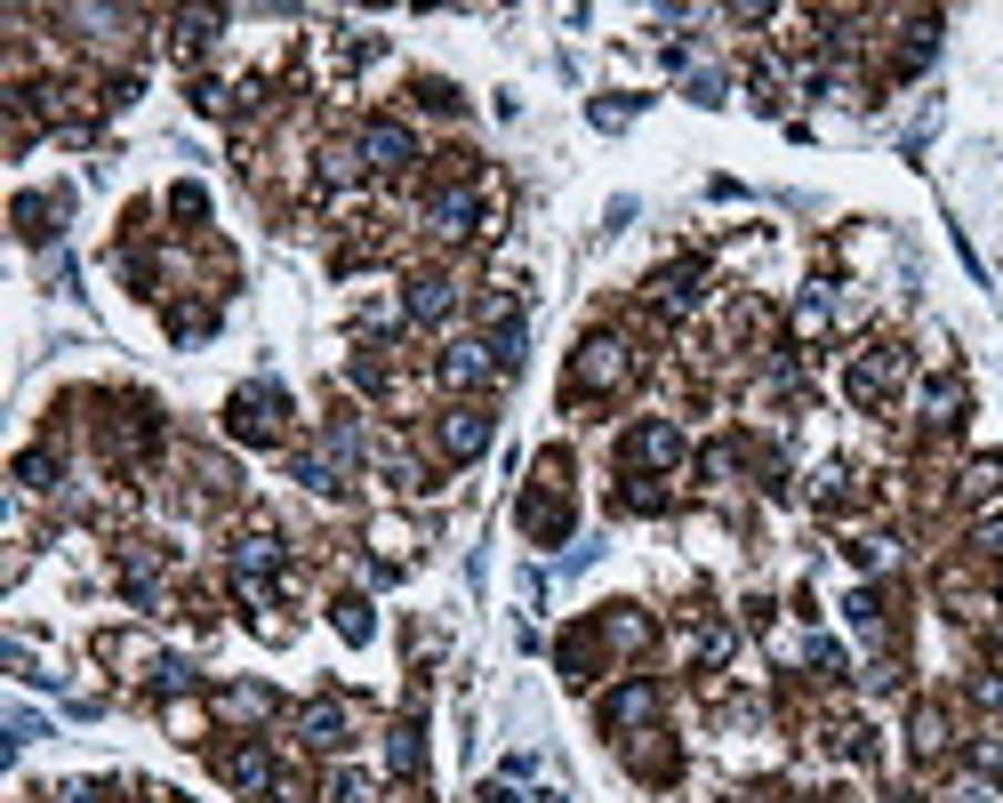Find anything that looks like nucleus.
<instances>
[{
    "mask_svg": "<svg viewBox=\"0 0 1003 803\" xmlns=\"http://www.w3.org/2000/svg\"><path fill=\"white\" fill-rule=\"evenodd\" d=\"M626 378V346H611V338H594L586 354H579V386H594V394H611Z\"/></svg>",
    "mask_w": 1003,
    "mask_h": 803,
    "instance_id": "nucleus-1",
    "label": "nucleus"
},
{
    "mask_svg": "<svg viewBox=\"0 0 1003 803\" xmlns=\"http://www.w3.org/2000/svg\"><path fill=\"white\" fill-rule=\"evenodd\" d=\"M274 426H282V394H242V402H233V434H257V443H265Z\"/></svg>",
    "mask_w": 1003,
    "mask_h": 803,
    "instance_id": "nucleus-2",
    "label": "nucleus"
},
{
    "mask_svg": "<svg viewBox=\"0 0 1003 803\" xmlns=\"http://www.w3.org/2000/svg\"><path fill=\"white\" fill-rule=\"evenodd\" d=\"M626 450H634V466H675V458H683V434H675V426H643Z\"/></svg>",
    "mask_w": 1003,
    "mask_h": 803,
    "instance_id": "nucleus-3",
    "label": "nucleus"
},
{
    "mask_svg": "<svg viewBox=\"0 0 1003 803\" xmlns=\"http://www.w3.org/2000/svg\"><path fill=\"white\" fill-rule=\"evenodd\" d=\"M361 153H370V170H401L410 161V129H393V121H378L370 138H361Z\"/></svg>",
    "mask_w": 1003,
    "mask_h": 803,
    "instance_id": "nucleus-4",
    "label": "nucleus"
},
{
    "mask_svg": "<svg viewBox=\"0 0 1003 803\" xmlns=\"http://www.w3.org/2000/svg\"><path fill=\"white\" fill-rule=\"evenodd\" d=\"M442 443H450V458H474V450L490 443V418H474V410H458V418L442 426Z\"/></svg>",
    "mask_w": 1003,
    "mask_h": 803,
    "instance_id": "nucleus-5",
    "label": "nucleus"
},
{
    "mask_svg": "<svg viewBox=\"0 0 1003 803\" xmlns=\"http://www.w3.org/2000/svg\"><path fill=\"white\" fill-rule=\"evenodd\" d=\"M442 378H450V386H482V378H490V362H482V346H458V354L442 362Z\"/></svg>",
    "mask_w": 1003,
    "mask_h": 803,
    "instance_id": "nucleus-6",
    "label": "nucleus"
},
{
    "mask_svg": "<svg viewBox=\"0 0 1003 803\" xmlns=\"http://www.w3.org/2000/svg\"><path fill=\"white\" fill-rule=\"evenodd\" d=\"M306 740H314V748H338V740H346V715H338V708H314V715H306Z\"/></svg>",
    "mask_w": 1003,
    "mask_h": 803,
    "instance_id": "nucleus-7",
    "label": "nucleus"
},
{
    "mask_svg": "<svg viewBox=\"0 0 1003 803\" xmlns=\"http://www.w3.org/2000/svg\"><path fill=\"white\" fill-rule=\"evenodd\" d=\"M634 715H651V691H643V683H634V691H618V699H611V723H634Z\"/></svg>",
    "mask_w": 1003,
    "mask_h": 803,
    "instance_id": "nucleus-8",
    "label": "nucleus"
},
{
    "mask_svg": "<svg viewBox=\"0 0 1003 803\" xmlns=\"http://www.w3.org/2000/svg\"><path fill=\"white\" fill-rule=\"evenodd\" d=\"M410 306H418V314L433 322V314H442V306H450V289H442V282H418V297H410Z\"/></svg>",
    "mask_w": 1003,
    "mask_h": 803,
    "instance_id": "nucleus-9",
    "label": "nucleus"
},
{
    "mask_svg": "<svg viewBox=\"0 0 1003 803\" xmlns=\"http://www.w3.org/2000/svg\"><path fill=\"white\" fill-rule=\"evenodd\" d=\"M980 547H987V555H1003V515H995V522L980 530Z\"/></svg>",
    "mask_w": 1003,
    "mask_h": 803,
    "instance_id": "nucleus-10",
    "label": "nucleus"
},
{
    "mask_svg": "<svg viewBox=\"0 0 1003 803\" xmlns=\"http://www.w3.org/2000/svg\"><path fill=\"white\" fill-rule=\"evenodd\" d=\"M482 803H514V787H490V795H482Z\"/></svg>",
    "mask_w": 1003,
    "mask_h": 803,
    "instance_id": "nucleus-11",
    "label": "nucleus"
}]
</instances>
